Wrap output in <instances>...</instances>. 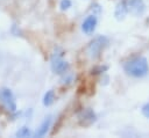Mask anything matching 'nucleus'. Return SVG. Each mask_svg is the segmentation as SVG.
Returning <instances> with one entry per match:
<instances>
[{"mask_svg": "<svg viewBox=\"0 0 149 138\" xmlns=\"http://www.w3.org/2000/svg\"><path fill=\"white\" fill-rule=\"evenodd\" d=\"M123 71L133 78H143L149 73V64L146 57L136 56L123 64Z\"/></svg>", "mask_w": 149, "mask_h": 138, "instance_id": "nucleus-1", "label": "nucleus"}, {"mask_svg": "<svg viewBox=\"0 0 149 138\" xmlns=\"http://www.w3.org/2000/svg\"><path fill=\"white\" fill-rule=\"evenodd\" d=\"M108 44V38L106 36H97L95 38H93L87 46V53L91 58H97L100 56L101 51L107 46Z\"/></svg>", "mask_w": 149, "mask_h": 138, "instance_id": "nucleus-2", "label": "nucleus"}, {"mask_svg": "<svg viewBox=\"0 0 149 138\" xmlns=\"http://www.w3.org/2000/svg\"><path fill=\"white\" fill-rule=\"evenodd\" d=\"M0 102L3 104V107L10 111V112H15L17 109L16 106V100L14 96V93L12 92L10 88L8 87H2L0 88Z\"/></svg>", "mask_w": 149, "mask_h": 138, "instance_id": "nucleus-3", "label": "nucleus"}, {"mask_svg": "<svg viewBox=\"0 0 149 138\" xmlns=\"http://www.w3.org/2000/svg\"><path fill=\"white\" fill-rule=\"evenodd\" d=\"M63 52L61 53H54L52 57H51V63H50V66H51V70L55 74H65L70 67L69 63L65 61L63 58Z\"/></svg>", "mask_w": 149, "mask_h": 138, "instance_id": "nucleus-4", "label": "nucleus"}, {"mask_svg": "<svg viewBox=\"0 0 149 138\" xmlns=\"http://www.w3.org/2000/svg\"><path fill=\"white\" fill-rule=\"evenodd\" d=\"M78 121H79V124L80 125L87 126V125L93 124L97 121V115H95V112L92 109L86 108V109L81 110L80 114L78 115Z\"/></svg>", "mask_w": 149, "mask_h": 138, "instance_id": "nucleus-5", "label": "nucleus"}, {"mask_svg": "<svg viewBox=\"0 0 149 138\" xmlns=\"http://www.w3.org/2000/svg\"><path fill=\"white\" fill-rule=\"evenodd\" d=\"M98 24V17L94 14H91L88 16H86V19L83 21L81 23V31L86 35H91L94 32L95 28Z\"/></svg>", "mask_w": 149, "mask_h": 138, "instance_id": "nucleus-6", "label": "nucleus"}, {"mask_svg": "<svg viewBox=\"0 0 149 138\" xmlns=\"http://www.w3.org/2000/svg\"><path fill=\"white\" fill-rule=\"evenodd\" d=\"M126 1H127L129 12L133 15H136V16L141 15L146 9V6L142 0H126Z\"/></svg>", "mask_w": 149, "mask_h": 138, "instance_id": "nucleus-7", "label": "nucleus"}, {"mask_svg": "<svg viewBox=\"0 0 149 138\" xmlns=\"http://www.w3.org/2000/svg\"><path fill=\"white\" fill-rule=\"evenodd\" d=\"M128 12H129V9H128L127 1L126 0H122V1H120L116 5L115 10H114V16H115L116 20H123Z\"/></svg>", "mask_w": 149, "mask_h": 138, "instance_id": "nucleus-8", "label": "nucleus"}, {"mask_svg": "<svg viewBox=\"0 0 149 138\" xmlns=\"http://www.w3.org/2000/svg\"><path fill=\"white\" fill-rule=\"evenodd\" d=\"M51 122H52L51 116H47V117L43 119V122L41 123L40 128L37 129V131H36V137H43V136H45L47 132H48L49 129H50Z\"/></svg>", "mask_w": 149, "mask_h": 138, "instance_id": "nucleus-9", "label": "nucleus"}, {"mask_svg": "<svg viewBox=\"0 0 149 138\" xmlns=\"http://www.w3.org/2000/svg\"><path fill=\"white\" fill-rule=\"evenodd\" d=\"M54 101H55V92H54L52 89L47 90V93L44 94L43 100H42L43 104H44L45 107H50V106L54 103Z\"/></svg>", "mask_w": 149, "mask_h": 138, "instance_id": "nucleus-10", "label": "nucleus"}, {"mask_svg": "<svg viewBox=\"0 0 149 138\" xmlns=\"http://www.w3.org/2000/svg\"><path fill=\"white\" fill-rule=\"evenodd\" d=\"M16 137H21V138H26V137H30L31 136V131L28 126H22L16 131Z\"/></svg>", "mask_w": 149, "mask_h": 138, "instance_id": "nucleus-11", "label": "nucleus"}, {"mask_svg": "<svg viewBox=\"0 0 149 138\" xmlns=\"http://www.w3.org/2000/svg\"><path fill=\"white\" fill-rule=\"evenodd\" d=\"M71 6H72V1L71 0H61V2H59L61 10H68Z\"/></svg>", "mask_w": 149, "mask_h": 138, "instance_id": "nucleus-12", "label": "nucleus"}, {"mask_svg": "<svg viewBox=\"0 0 149 138\" xmlns=\"http://www.w3.org/2000/svg\"><path fill=\"white\" fill-rule=\"evenodd\" d=\"M107 68H108V66L107 65H101V66H97V67H94L93 70H92V74H99V73H104L105 71H107Z\"/></svg>", "mask_w": 149, "mask_h": 138, "instance_id": "nucleus-13", "label": "nucleus"}, {"mask_svg": "<svg viewBox=\"0 0 149 138\" xmlns=\"http://www.w3.org/2000/svg\"><path fill=\"white\" fill-rule=\"evenodd\" d=\"M141 111H142V115H143L146 118H149V102H147L146 104H143Z\"/></svg>", "mask_w": 149, "mask_h": 138, "instance_id": "nucleus-14", "label": "nucleus"}]
</instances>
